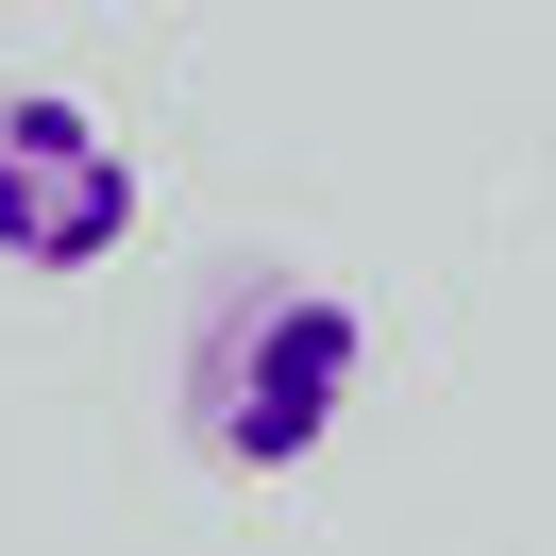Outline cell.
<instances>
[{
	"label": "cell",
	"mask_w": 556,
	"mask_h": 556,
	"mask_svg": "<svg viewBox=\"0 0 556 556\" xmlns=\"http://www.w3.org/2000/svg\"><path fill=\"white\" fill-rule=\"evenodd\" d=\"M354 371H371V320L320 270H253L237 304L186 338V439H203L219 472H304V455L338 439Z\"/></svg>",
	"instance_id": "1"
},
{
	"label": "cell",
	"mask_w": 556,
	"mask_h": 556,
	"mask_svg": "<svg viewBox=\"0 0 556 556\" xmlns=\"http://www.w3.org/2000/svg\"><path fill=\"white\" fill-rule=\"evenodd\" d=\"M136 237V152L102 136V102H68V85H0V270H102V253Z\"/></svg>",
	"instance_id": "2"
}]
</instances>
